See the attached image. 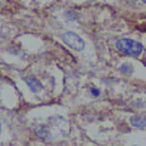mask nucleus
I'll list each match as a JSON object with an SVG mask.
<instances>
[{
  "label": "nucleus",
  "mask_w": 146,
  "mask_h": 146,
  "mask_svg": "<svg viewBox=\"0 0 146 146\" xmlns=\"http://www.w3.org/2000/svg\"><path fill=\"white\" fill-rule=\"evenodd\" d=\"M129 68H130L129 65H123V66H121V71L124 73H129V72H131V70H129Z\"/></svg>",
  "instance_id": "nucleus-5"
},
{
  "label": "nucleus",
  "mask_w": 146,
  "mask_h": 146,
  "mask_svg": "<svg viewBox=\"0 0 146 146\" xmlns=\"http://www.w3.org/2000/svg\"><path fill=\"white\" fill-rule=\"evenodd\" d=\"M143 3H144V4H146V0H143Z\"/></svg>",
  "instance_id": "nucleus-7"
},
{
  "label": "nucleus",
  "mask_w": 146,
  "mask_h": 146,
  "mask_svg": "<svg viewBox=\"0 0 146 146\" xmlns=\"http://www.w3.org/2000/svg\"><path fill=\"white\" fill-rule=\"evenodd\" d=\"M0 129H1V128H0Z\"/></svg>",
  "instance_id": "nucleus-8"
},
{
  "label": "nucleus",
  "mask_w": 146,
  "mask_h": 146,
  "mask_svg": "<svg viewBox=\"0 0 146 146\" xmlns=\"http://www.w3.org/2000/svg\"><path fill=\"white\" fill-rule=\"evenodd\" d=\"M116 48L121 52L129 55V56H133V57H138L144 50V46L141 45V43L133 40V39H129V38H123V39L117 40Z\"/></svg>",
  "instance_id": "nucleus-1"
},
{
  "label": "nucleus",
  "mask_w": 146,
  "mask_h": 146,
  "mask_svg": "<svg viewBox=\"0 0 146 146\" xmlns=\"http://www.w3.org/2000/svg\"><path fill=\"white\" fill-rule=\"evenodd\" d=\"M62 39H63V42L68 45V46L77 50V51L83 50L84 46H85L84 40L82 39L77 33H73V32H66V33H63Z\"/></svg>",
  "instance_id": "nucleus-2"
},
{
  "label": "nucleus",
  "mask_w": 146,
  "mask_h": 146,
  "mask_svg": "<svg viewBox=\"0 0 146 146\" xmlns=\"http://www.w3.org/2000/svg\"><path fill=\"white\" fill-rule=\"evenodd\" d=\"M130 123L131 125L135 128H139V129H144L146 128V118L143 116H134L130 118Z\"/></svg>",
  "instance_id": "nucleus-4"
},
{
  "label": "nucleus",
  "mask_w": 146,
  "mask_h": 146,
  "mask_svg": "<svg viewBox=\"0 0 146 146\" xmlns=\"http://www.w3.org/2000/svg\"><path fill=\"white\" fill-rule=\"evenodd\" d=\"M91 94L94 95V96H99V90H96V89H91Z\"/></svg>",
  "instance_id": "nucleus-6"
},
{
  "label": "nucleus",
  "mask_w": 146,
  "mask_h": 146,
  "mask_svg": "<svg viewBox=\"0 0 146 146\" xmlns=\"http://www.w3.org/2000/svg\"><path fill=\"white\" fill-rule=\"evenodd\" d=\"M25 82L27 83V85L29 86V89L33 91V93H39V91L43 89V84L40 83V80H38L35 77H32V76L26 77Z\"/></svg>",
  "instance_id": "nucleus-3"
}]
</instances>
